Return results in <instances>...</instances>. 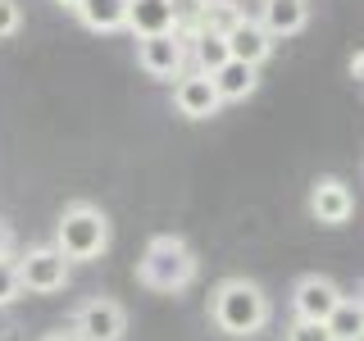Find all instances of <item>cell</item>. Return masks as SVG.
<instances>
[{
    "mask_svg": "<svg viewBox=\"0 0 364 341\" xmlns=\"http://www.w3.org/2000/svg\"><path fill=\"white\" fill-rule=\"evenodd\" d=\"M210 318L223 337H255L273 318V305L259 282L250 278H223L210 291Z\"/></svg>",
    "mask_w": 364,
    "mask_h": 341,
    "instance_id": "1",
    "label": "cell"
},
{
    "mask_svg": "<svg viewBox=\"0 0 364 341\" xmlns=\"http://www.w3.org/2000/svg\"><path fill=\"white\" fill-rule=\"evenodd\" d=\"M196 273H200V259H196V250L187 246V237H178V232L151 237V246L141 250V259H136L141 287H151L159 296H173L182 287H191Z\"/></svg>",
    "mask_w": 364,
    "mask_h": 341,
    "instance_id": "2",
    "label": "cell"
},
{
    "mask_svg": "<svg viewBox=\"0 0 364 341\" xmlns=\"http://www.w3.org/2000/svg\"><path fill=\"white\" fill-rule=\"evenodd\" d=\"M68 264H91L109 250V214L91 200H68L55 223V242H50Z\"/></svg>",
    "mask_w": 364,
    "mask_h": 341,
    "instance_id": "3",
    "label": "cell"
},
{
    "mask_svg": "<svg viewBox=\"0 0 364 341\" xmlns=\"http://www.w3.org/2000/svg\"><path fill=\"white\" fill-rule=\"evenodd\" d=\"M68 332L77 341H123L128 332V310L114 296H87L68 318Z\"/></svg>",
    "mask_w": 364,
    "mask_h": 341,
    "instance_id": "4",
    "label": "cell"
},
{
    "mask_svg": "<svg viewBox=\"0 0 364 341\" xmlns=\"http://www.w3.org/2000/svg\"><path fill=\"white\" fill-rule=\"evenodd\" d=\"M14 273H18V287L32 296H55L68 287V259L55 246H28L14 259Z\"/></svg>",
    "mask_w": 364,
    "mask_h": 341,
    "instance_id": "5",
    "label": "cell"
},
{
    "mask_svg": "<svg viewBox=\"0 0 364 341\" xmlns=\"http://www.w3.org/2000/svg\"><path fill=\"white\" fill-rule=\"evenodd\" d=\"M136 64L146 77L155 82H178L187 73V41L178 32H159V37H141L136 41Z\"/></svg>",
    "mask_w": 364,
    "mask_h": 341,
    "instance_id": "6",
    "label": "cell"
},
{
    "mask_svg": "<svg viewBox=\"0 0 364 341\" xmlns=\"http://www.w3.org/2000/svg\"><path fill=\"white\" fill-rule=\"evenodd\" d=\"M341 296L346 291H341L328 273H305V278H296V287H291V314L305 318V323H323V318L337 310Z\"/></svg>",
    "mask_w": 364,
    "mask_h": 341,
    "instance_id": "7",
    "label": "cell"
},
{
    "mask_svg": "<svg viewBox=\"0 0 364 341\" xmlns=\"http://www.w3.org/2000/svg\"><path fill=\"white\" fill-rule=\"evenodd\" d=\"M305 210H310L314 223L341 227V223H350V214H355V191H350L341 178H314L310 196H305Z\"/></svg>",
    "mask_w": 364,
    "mask_h": 341,
    "instance_id": "8",
    "label": "cell"
},
{
    "mask_svg": "<svg viewBox=\"0 0 364 341\" xmlns=\"http://www.w3.org/2000/svg\"><path fill=\"white\" fill-rule=\"evenodd\" d=\"M173 109L182 119H191V123H205V119H214V114L223 109V100H219V91H214L210 77L187 68V73L173 82Z\"/></svg>",
    "mask_w": 364,
    "mask_h": 341,
    "instance_id": "9",
    "label": "cell"
},
{
    "mask_svg": "<svg viewBox=\"0 0 364 341\" xmlns=\"http://www.w3.org/2000/svg\"><path fill=\"white\" fill-rule=\"evenodd\" d=\"M223 45H228V60H237V64H250V68H259L273 55V37L264 28H259L250 14H242L232 23V28L223 32Z\"/></svg>",
    "mask_w": 364,
    "mask_h": 341,
    "instance_id": "10",
    "label": "cell"
},
{
    "mask_svg": "<svg viewBox=\"0 0 364 341\" xmlns=\"http://www.w3.org/2000/svg\"><path fill=\"white\" fill-rule=\"evenodd\" d=\"M255 23L273 41L296 37V32H305V23H310V0H259V18Z\"/></svg>",
    "mask_w": 364,
    "mask_h": 341,
    "instance_id": "11",
    "label": "cell"
},
{
    "mask_svg": "<svg viewBox=\"0 0 364 341\" xmlns=\"http://www.w3.org/2000/svg\"><path fill=\"white\" fill-rule=\"evenodd\" d=\"M128 32L136 41H141V37H159V32H173L168 0H128Z\"/></svg>",
    "mask_w": 364,
    "mask_h": 341,
    "instance_id": "12",
    "label": "cell"
},
{
    "mask_svg": "<svg viewBox=\"0 0 364 341\" xmlns=\"http://www.w3.org/2000/svg\"><path fill=\"white\" fill-rule=\"evenodd\" d=\"M73 14L87 32H123L128 28V0H82Z\"/></svg>",
    "mask_w": 364,
    "mask_h": 341,
    "instance_id": "13",
    "label": "cell"
},
{
    "mask_svg": "<svg viewBox=\"0 0 364 341\" xmlns=\"http://www.w3.org/2000/svg\"><path fill=\"white\" fill-rule=\"evenodd\" d=\"M210 82H214V91H219L223 105H228V100H246V96H255V87H259V68L228 60L219 73H210Z\"/></svg>",
    "mask_w": 364,
    "mask_h": 341,
    "instance_id": "14",
    "label": "cell"
},
{
    "mask_svg": "<svg viewBox=\"0 0 364 341\" xmlns=\"http://www.w3.org/2000/svg\"><path fill=\"white\" fill-rule=\"evenodd\" d=\"M323 328H328L333 341H364V305H360V296H341L337 310L323 318Z\"/></svg>",
    "mask_w": 364,
    "mask_h": 341,
    "instance_id": "15",
    "label": "cell"
},
{
    "mask_svg": "<svg viewBox=\"0 0 364 341\" xmlns=\"http://www.w3.org/2000/svg\"><path fill=\"white\" fill-rule=\"evenodd\" d=\"M187 64H191V73H219V68L228 64V45L223 37H214V32H200V37H191L187 41Z\"/></svg>",
    "mask_w": 364,
    "mask_h": 341,
    "instance_id": "16",
    "label": "cell"
},
{
    "mask_svg": "<svg viewBox=\"0 0 364 341\" xmlns=\"http://www.w3.org/2000/svg\"><path fill=\"white\" fill-rule=\"evenodd\" d=\"M242 14H246V9L237 5V0H205L200 14H196V28H191V37H200V32H214V37H223V32L232 28ZM191 37H187V41H191Z\"/></svg>",
    "mask_w": 364,
    "mask_h": 341,
    "instance_id": "17",
    "label": "cell"
},
{
    "mask_svg": "<svg viewBox=\"0 0 364 341\" xmlns=\"http://www.w3.org/2000/svg\"><path fill=\"white\" fill-rule=\"evenodd\" d=\"M18 296H23V287H18L14 259H0V310H5V305H14Z\"/></svg>",
    "mask_w": 364,
    "mask_h": 341,
    "instance_id": "18",
    "label": "cell"
},
{
    "mask_svg": "<svg viewBox=\"0 0 364 341\" xmlns=\"http://www.w3.org/2000/svg\"><path fill=\"white\" fill-rule=\"evenodd\" d=\"M18 28H23V5L18 0H0V41L18 37Z\"/></svg>",
    "mask_w": 364,
    "mask_h": 341,
    "instance_id": "19",
    "label": "cell"
},
{
    "mask_svg": "<svg viewBox=\"0 0 364 341\" xmlns=\"http://www.w3.org/2000/svg\"><path fill=\"white\" fill-rule=\"evenodd\" d=\"M282 341H333L328 337V328L323 323H305V318H291L287 323V337Z\"/></svg>",
    "mask_w": 364,
    "mask_h": 341,
    "instance_id": "20",
    "label": "cell"
},
{
    "mask_svg": "<svg viewBox=\"0 0 364 341\" xmlns=\"http://www.w3.org/2000/svg\"><path fill=\"white\" fill-rule=\"evenodd\" d=\"M0 259H14V232H9L5 219H0Z\"/></svg>",
    "mask_w": 364,
    "mask_h": 341,
    "instance_id": "21",
    "label": "cell"
},
{
    "mask_svg": "<svg viewBox=\"0 0 364 341\" xmlns=\"http://www.w3.org/2000/svg\"><path fill=\"white\" fill-rule=\"evenodd\" d=\"M346 73H350V82H360V73H364V55H360V50L346 60Z\"/></svg>",
    "mask_w": 364,
    "mask_h": 341,
    "instance_id": "22",
    "label": "cell"
},
{
    "mask_svg": "<svg viewBox=\"0 0 364 341\" xmlns=\"http://www.w3.org/2000/svg\"><path fill=\"white\" fill-rule=\"evenodd\" d=\"M41 341H77V337H73V332H68V328H55V332H46Z\"/></svg>",
    "mask_w": 364,
    "mask_h": 341,
    "instance_id": "23",
    "label": "cell"
},
{
    "mask_svg": "<svg viewBox=\"0 0 364 341\" xmlns=\"http://www.w3.org/2000/svg\"><path fill=\"white\" fill-rule=\"evenodd\" d=\"M55 5H60V9H77V5H82V0H55Z\"/></svg>",
    "mask_w": 364,
    "mask_h": 341,
    "instance_id": "24",
    "label": "cell"
}]
</instances>
